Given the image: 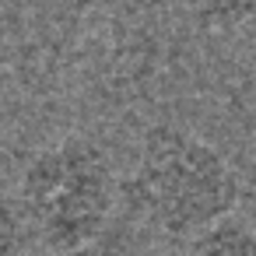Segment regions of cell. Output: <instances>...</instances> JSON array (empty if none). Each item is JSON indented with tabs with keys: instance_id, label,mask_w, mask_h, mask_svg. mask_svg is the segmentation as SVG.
Wrapping results in <instances>:
<instances>
[{
	"instance_id": "obj_5",
	"label": "cell",
	"mask_w": 256,
	"mask_h": 256,
	"mask_svg": "<svg viewBox=\"0 0 256 256\" xmlns=\"http://www.w3.org/2000/svg\"><path fill=\"white\" fill-rule=\"evenodd\" d=\"M25 214L18 196H11L4 186H0V256H22L25 246Z\"/></svg>"
},
{
	"instance_id": "obj_2",
	"label": "cell",
	"mask_w": 256,
	"mask_h": 256,
	"mask_svg": "<svg viewBox=\"0 0 256 256\" xmlns=\"http://www.w3.org/2000/svg\"><path fill=\"white\" fill-rule=\"evenodd\" d=\"M120 200L123 182L109 151L84 134H70L39 148L18 179L25 224L46 252L95 246Z\"/></svg>"
},
{
	"instance_id": "obj_1",
	"label": "cell",
	"mask_w": 256,
	"mask_h": 256,
	"mask_svg": "<svg viewBox=\"0 0 256 256\" xmlns=\"http://www.w3.org/2000/svg\"><path fill=\"white\" fill-rule=\"evenodd\" d=\"M238 200L242 179L218 144L182 123H151L140 134L134 168L123 179V204L140 224L190 242L232 218Z\"/></svg>"
},
{
	"instance_id": "obj_3",
	"label": "cell",
	"mask_w": 256,
	"mask_h": 256,
	"mask_svg": "<svg viewBox=\"0 0 256 256\" xmlns=\"http://www.w3.org/2000/svg\"><path fill=\"white\" fill-rule=\"evenodd\" d=\"M179 256H256V224L232 214L182 242Z\"/></svg>"
},
{
	"instance_id": "obj_4",
	"label": "cell",
	"mask_w": 256,
	"mask_h": 256,
	"mask_svg": "<svg viewBox=\"0 0 256 256\" xmlns=\"http://www.w3.org/2000/svg\"><path fill=\"white\" fill-rule=\"evenodd\" d=\"M176 8L204 32L228 36L256 22V0H176Z\"/></svg>"
},
{
	"instance_id": "obj_7",
	"label": "cell",
	"mask_w": 256,
	"mask_h": 256,
	"mask_svg": "<svg viewBox=\"0 0 256 256\" xmlns=\"http://www.w3.org/2000/svg\"><path fill=\"white\" fill-rule=\"evenodd\" d=\"M4 84H8V67H4V60H0V95H4Z\"/></svg>"
},
{
	"instance_id": "obj_6",
	"label": "cell",
	"mask_w": 256,
	"mask_h": 256,
	"mask_svg": "<svg viewBox=\"0 0 256 256\" xmlns=\"http://www.w3.org/2000/svg\"><path fill=\"white\" fill-rule=\"evenodd\" d=\"M46 256H102L95 246H84V249H64V252H46Z\"/></svg>"
}]
</instances>
